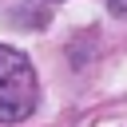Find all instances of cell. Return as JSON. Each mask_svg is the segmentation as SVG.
<instances>
[{"label": "cell", "mask_w": 127, "mask_h": 127, "mask_svg": "<svg viewBox=\"0 0 127 127\" xmlns=\"http://www.w3.org/2000/svg\"><path fill=\"white\" fill-rule=\"evenodd\" d=\"M40 87H36V71L32 60L20 48L0 44V123H20L36 111Z\"/></svg>", "instance_id": "obj_1"}, {"label": "cell", "mask_w": 127, "mask_h": 127, "mask_svg": "<svg viewBox=\"0 0 127 127\" xmlns=\"http://www.w3.org/2000/svg\"><path fill=\"white\" fill-rule=\"evenodd\" d=\"M107 8H111V16H127V0H107Z\"/></svg>", "instance_id": "obj_2"}]
</instances>
